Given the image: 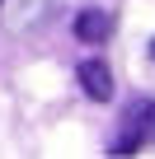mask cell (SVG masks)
Wrapping results in <instances>:
<instances>
[{
	"label": "cell",
	"instance_id": "cell-2",
	"mask_svg": "<svg viewBox=\"0 0 155 159\" xmlns=\"http://www.w3.org/2000/svg\"><path fill=\"white\" fill-rule=\"evenodd\" d=\"M80 89H85L94 103H108V98H113V70H108L104 61H85V66H80Z\"/></svg>",
	"mask_w": 155,
	"mask_h": 159
},
{
	"label": "cell",
	"instance_id": "cell-3",
	"mask_svg": "<svg viewBox=\"0 0 155 159\" xmlns=\"http://www.w3.org/2000/svg\"><path fill=\"white\" fill-rule=\"evenodd\" d=\"M108 28H113V24H108L104 10H85L80 19H75V38H80V42H104Z\"/></svg>",
	"mask_w": 155,
	"mask_h": 159
},
{
	"label": "cell",
	"instance_id": "cell-4",
	"mask_svg": "<svg viewBox=\"0 0 155 159\" xmlns=\"http://www.w3.org/2000/svg\"><path fill=\"white\" fill-rule=\"evenodd\" d=\"M150 56H155V42H150Z\"/></svg>",
	"mask_w": 155,
	"mask_h": 159
},
{
	"label": "cell",
	"instance_id": "cell-1",
	"mask_svg": "<svg viewBox=\"0 0 155 159\" xmlns=\"http://www.w3.org/2000/svg\"><path fill=\"white\" fill-rule=\"evenodd\" d=\"M136 140H155V103H146V108H132V117H127V131L118 136L113 154H132V150H136Z\"/></svg>",
	"mask_w": 155,
	"mask_h": 159
}]
</instances>
